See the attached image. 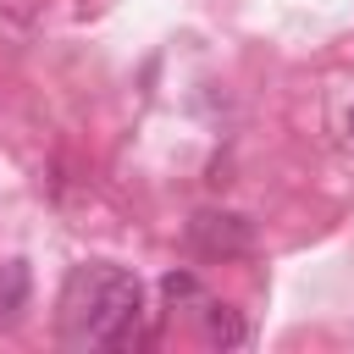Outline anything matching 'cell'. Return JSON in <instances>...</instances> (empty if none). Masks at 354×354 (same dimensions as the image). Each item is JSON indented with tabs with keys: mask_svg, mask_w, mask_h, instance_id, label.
<instances>
[{
	"mask_svg": "<svg viewBox=\"0 0 354 354\" xmlns=\"http://www.w3.org/2000/svg\"><path fill=\"white\" fill-rule=\"evenodd\" d=\"M61 343L72 348H133L144 337V288L122 266H77L55 310Z\"/></svg>",
	"mask_w": 354,
	"mask_h": 354,
	"instance_id": "6da1fadb",
	"label": "cell"
},
{
	"mask_svg": "<svg viewBox=\"0 0 354 354\" xmlns=\"http://www.w3.org/2000/svg\"><path fill=\"white\" fill-rule=\"evenodd\" d=\"M183 243L199 260H243L254 249V221L238 210H194L183 227Z\"/></svg>",
	"mask_w": 354,
	"mask_h": 354,
	"instance_id": "7a4b0ae2",
	"label": "cell"
},
{
	"mask_svg": "<svg viewBox=\"0 0 354 354\" xmlns=\"http://www.w3.org/2000/svg\"><path fill=\"white\" fill-rule=\"evenodd\" d=\"M199 321H205V343H216V348H243V343H249L243 310H232V304H221V299H205V304H199Z\"/></svg>",
	"mask_w": 354,
	"mask_h": 354,
	"instance_id": "3957f363",
	"label": "cell"
},
{
	"mask_svg": "<svg viewBox=\"0 0 354 354\" xmlns=\"http://www.w3.org/2000/svg\"><path fill=\"white\" fill-rule=\"evenodd\" d=\"M28 299H33L28 260H6V266H0V326H17V321L28 315Z\"/></svg>",
	"mask_w": 354,
	"mask_h": 354,
	"instance_id": "277c9868",
	"label": "cell"
},
{
	"mask_svg": "<svg viewBox=\"0 0 354 354\" xmlns=\"http://www.w3.org/2000/svg\"><path fill=\"white\" fill-rule=\"evenodd\" d=\"M160 293H166L171 310H177V304H194V310L205 304V288H199L194 271H166V277H160Z\"/></svg>",
	"mask_w": 354,
	"mask_h": 354,
	"instance_id": "5b68a950",
	"label": "cell"
},
{
	"mask_svg": "<svg viewBox=\"0 0 354 354\" xmlns=\"http://www.w3.org/2000/svg\"><path fill=\"white\" fill-rule=\"evenodd\" d=\"M348 133H354V111H348Z\"/></svg>",
	"mask_w": 354,
	"mask_h": 354,
	"instance_id": "8992f818",
	"label": "cell"
}]
</instances>
